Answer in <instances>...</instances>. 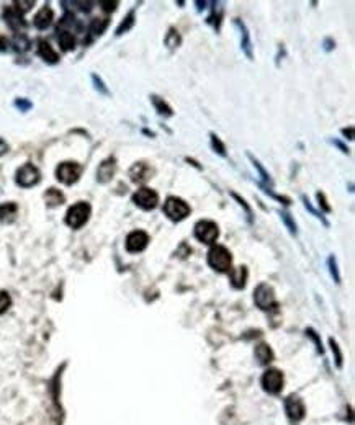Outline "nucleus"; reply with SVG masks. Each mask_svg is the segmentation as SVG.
Returning a JSON list of instances; mask_svg holds the SVG:
<instances>
[{"mask_svg":"<svg viewBox=\"0 0 355 425\" xmlns=\"http://www.w3.org/2000/svg\"><path fill=\"white\" fill-rule=\"evenodd\" d=\"M208 265L219 273H226L231 270L233 265V257L231 252L226 249L224 245H211V249L208 250Z\"/></svg>","mask_w":355,"mask_h":425,"instance_id":"1","label":"nucleus"},{"mask_svg":"<svg viewBox=\"0 0 355 425\" xmlns=\"http://www.w3.org/2000/svg\"><path fill=\"white\" fill-rule=\"evenodd\" d=\"M92 213V208L87 201H79L71 206L66 213V224L72 229H79L89 221V216Z\"/></svg>","mask_w":355,"mask_h":425,"instance_id":"2","label":"nucleus"},{"mask_svg":"<svg viewBox=\"0 0 355 425\" xmlns=\"http://www.w3.org/2000/svg\"><path fill=\"white\" fill-rule=\"evenodd\" d=\"M164 213L170 221H182L185 219L188 214L192 213V208L185 200H182L179 196H169L164 203Z\"/></svg>","mask_w":355,"mask_h":425,"instance_id":"3","label":"nucleus"},{"mask_svg":"<svg viewBox=\"0 0 355 425\" xmlns=\"http://www.w3.org/2000/svg\"><path fill=\"white\" fill-rule=\"evenodd\" d=\"M193 234L195 237L202 242V244L206 245H214V242L219 237V228L214 221H209V219H202L195 224L193 228Z\"/></svg>","mask_w":355,"mask_h":425,"instance_id":"4","label":"nucleus"},{"mask_svg":"<svg viewBox=\"0 0 355 425\" xmlns=\"http://www.w3.org/2000/svg\"><path fill=\"white\" fill-rule=\"evenodd\" d=\"M254 301L262 311H270L277 308V298L275 291L267 283H260L254 291Z\"/></svg>","mask_w":355,"mask_h":425,"instance_id":"5","label":"nucleus"},{"mask_svg":"<svg viewBox=\"0 0 355 425\" xmlns=\"http://www.w3.org/2000/svg\"><path fill=\"white\" fill-rule=\"evenodd\" d=\"M82 167L77 162H61L56 169V179L64 185H74L80 179Z\"/></svg>","mask_w":355,"mask_h":425,"instance_id":"6","label":"nucleus"},{"mask_svg":"<svg viewBox=\"0 0 355 425\" xmlns=\"http://www.w3.org/2000/svg\"><path fill=\"white\" fill-rule=\"evenodd\" d=\"M131 200L138 208L144 209V211H151V209H154L159 204V195H157V191L152 190V188L143 187L134 193Z\"/></svg>","mask_w":355,"mask_h":425,"instance_id":"7","label":"nucleus"},{"mask_svg":"<svg viewBox=\"0 0 355 425\" xmlns=\"http://www.w3.org/2000/svg\"><path fill=\"white\" fill-rule=\"evenodd\" d=\"M40 179H41L40 170H38L33 164L21 165L17 170V175H15V182H17V185H20L21 188L35 187L38 182H40Z\"/></svg>","mask_w":355,"mask_h":425,"instance_id":"8","label":"nucleus"},{"mask_svg":"<svg viewBox=\"0 0 355 425\" xmlns=\"http://www.w3.org/2000/svg\"><path fill=\"white\" fill-rule=\"evenodd\" d=\"M262 388L265 389L267 392H270V394H278V392L282 391L283 388V375L282 371L278 370H267L265 373L262 375Z\"/></svg>","mask_w":355,"mask_h":425,"instance_id":"9","label":"nucleus"},{"mask_svg":"<svg viewBox=\"0 0 355 425\" xmlns=\"http://www.w3.org/2000/svg\"><path fill=\"white\" fill-rule=\"evenodd\" d=\"M234 26L238 28L239 31V36H241V49H243V52L246 54V57L249 59V61H254V46H252V40H251V33L249 30H247V26L243 20L239 18H234Z\"/></svg>","mask_w":355,"mask_h":425,"instance_id":"10","label":"nucleus"},{"mask_svg":"<svg viewBox=\"0 0 355 425\" xmlns=\"http://www.w3.org/2000/svg\"><path fill=\"white\" fill-rule=\"evenodd\" d=\"M148 244H149V236L144 231H133L126 237V250L131 252V254L143 252L148 247Z\"/></svg>","mask_w":355,"mask_h":425,"instance_id":"11","label":"nucleus"},{"mask_svg":"<svg viewBox=\"0 0 355 425\" xmlns=\"http://www.w3.org/2000/svg\"><path fill=\"white\" fill-rule=\"evenodd\" d=\"M152 174L154 170L151 169L148 162H134L130 172H128L131 182H134V184H146L149 179H152Z\"/></svg>","mask_w":355,"mask_h":425,"instance_id":"12","label":"nucleus"},{"mask_svg":"<svg viewBox=\"0 0 355 425\" xmlns=\"http://www.w3.org/2000/svg\"><path fill=\"white\" fill-rule=\"evenodd\" d=\"M285 411H287V416L290 417V421L298 422L304 417V406L303 401L297 396H290L287 401H285Z\"/></svg>","mask_w":355,"mask_h":425,"instance_id":"13","label":"nucleus"},{"mask_svg":"<svg viewBox=\"0 0 355 425\" xmlns=\"http://www.w3.org/2000/svg\"><path fill=\"white\" fill-rule=\"evenodd\" d=\"M115 172H116V160L113 157L105 159L103 162L99 165V169H97V182H99V184H106V182H110L113 179Z\"/></svg>","mask_w":355,"mask_h":425,"instance_id":"14","label":"nucleus"},{"mask_svg":"<svg viewBox=\"0 0 355 425\" xmlns=\"http://www.w3.org/2000/svg\"><path fill=\"white\" fill-rule=\"evenodd\" d=\"M3 20H5V23H7L17 35L26 26V21L23 20V15H20L15 8H5Z\"/></svg>","mask_w":355,"mask_h":425,"instance_id":"15","label":"nucleus"},{"mask_svg":"<svg viewBox=\"0 0 355 425\" xmlns=\"http://www.w3.org/2000/svg\"><path fill=\"white\" fill-rule=\"evenodd\" d=\"M36 52L43 61H46L48 64H57L59 62V56L57 52L52 49V46L50 45L48 41L45 40H40L38 41V47H36Z\"/></svg>","mask_w":355,"mask_h":425,"instance_id":"16","label":"nucleus"},{"mask_svg":"<svg viewBox=\"0 0 355 425\" xmlns=\"http://www.w3.org/2000/svg\"><path fill=\"white\" fill-rule=\"evenodd\" d=\"M52 20H54V13H52V8L50 7V5H45L40 12H38L35 15L33 18V23L38 30H46L48 26H50L52 23Z\"/></svg>","mask_w":355,"mask_h":425,"instance_id":"17","label":"nucleus"},{"mask_svg":"<svg viewBox=\"0 0 355 425\" xmlns=\"http://www.w3.org/2000/svg\"><path fill=\"white\" fill-rule=\"evenodd\" d=\"M247 277H249V273H247V268L246 267H236V268H231L229 270V282L231 284L236 288V289H241L246 286L247 283Z\"/></svg>","mask_w":355,"mask_h":425,"instance_id":"18","label":"nucleus"},{"mask_svg":"<svg viewBox=\"0 0 355 425\" xmlns=\"http://www.w3.org/2000/svg\"><path fill=\"white\" fill-rule=\"evenodd\" d=\"M18 206L13 201H7L0 204V223L2 224H12L17 218Z\"/></svg>","mask_w":355,"mask_h":425,"instance_id":"19","label":"nucleus"},{"mask_svg":"<svg viewBox=\"0 0 355 425\" xmlns=\"http://www.w3.org/2000/svg\"><path fill=\"white\" fill-rule=\"evenodd\" d=\"M211 15L208 17V23L213 25V28L219 31V28H221V21H223V15H224V7L221 2H211Z\"/></svg>","mask_w":355,"mask_h":425,"instance_id":"20","label":"nucleus"},{"mask_svg":"<svg viewBox=\"0 0 355 425\" xmlns=\"http://www.w3.org/2000/svg\"><path fill=\"white\" fill-rule=\"evenodd\" d=\"M151 103L154 105V110L157 111L160 116H164V118L174 116V110H172V106L162 98V96H159V95H151Z\"/></svg>","mask_w":355,"mask_h":425,"instance_id":"21","label":"nucleus"},{"mask_svg":"<svg viewBox=\"0 0 355 425\" xmlns=\"http://www.w3.org/2000/svg\"><path fill=\"white\" fill-rule=\"evenodd\" d=\"M108 23H110L108 18H94L92 23H90V26H89V40H87V43L95 40L97 36H100L101 33H103V31L108 28Z\"/></svg>","mask_w":355,"mask_h":425,"instance_id":"22","label":"nucleus"},{"mask_svg":"<svg viewBox=\"0 0 355 425\" xmlns=\"http://www.w3.org/2000/svg\"><path fill=\"white\" fill-rule=\"evenodd\" d=\"M57 41L62 51H71L75 46V36L69 30H57Z\"/></svg>","mask_w":355,"mask_h":425,"instance_id":"23","label":"nucleus"},{"mask_svg":"<svg viewBox=\"0 0 355 425\" xmlns=\"http://www.w3.org/2000/svg\"><path fill=\"white\" fill-rule=\"evenodd\" d=\"M45 201L48 206H59V204H62L64 201H66V196H64V193L61 190H57V188H48L46 193H45Z\"/></svg>","mask_w":355,"mask_h":425,"instance_id":"24","label":"nucleus"},{"mask_svg":"<svg viewBox=\"0 0 355 425\" xmlns=\"http://www.w3.org/2000/svg\"><path fill=\"white\" fill-rule=\"evenodd\" d=\"M134 23H136V12H134V10H130L126 17L123 18L121 23L118 25V28H116V31H115V35H116V36H121V35L128 33V31H130V30L133 28V26H134Z\"/></svg>","mask_w":355,"mask_h":425,"instance_id":"25","label":"nucleus"},{"mask_svg":"<svg viewBox=\"0 0 355 425\" xmlns=\"http://www.w3.org/2000/svg\"><path fill=\"white\" fill-rule=\"evenodd\" d=\"M164 45L169 47V49H177L180 45H182V36L180 33L177 31L174 26H170L169 31L165 33L164 36Z\"/></svg>","mask_w":355,"mask_h":425,"instance_id":"26","label":"nucleus"},{"mask_svg":"<svg viewBox=\"0 0 355 425\" xmlns=\"http://www.w3.org/2000/svg\"><path fill=\"white\" fill-rule=\"evenodd\" d=\"M255 358L259 360V363L267 365L273 360V352L272 348L267 345V343H260V345L255 347Z\"/></svg>","mask_w":355,"mask_h":425,"instance_id":"27","label":"nucleus"},{"mask_svg":"<svg viewBox=\"0 0 355 425\" xmlns=\"http://www.w3.org/2000/svg\"><path fill=\"white\" fill-rule=\"evenodd\" d=\"M247 157H249V160L252 162V165H254L255 169H257V172H259L260 179H262V182H263V184H260V185L272 188V179H270V175H268V172H267L265 169H263V165H262V164L259 162V160H257L252 154H247Z\"/></svg>","mask_w":355,"mask_h":425,"instance_id":"28","label":"nucleus"},{"mask_svg":"<svg viewBox=\"0 0 355 425\" xmlns=\"http://www.w3.org/2000/svg\"><path fill=\"white\" fill-rule=\"evenodd\" d=\"M278 214H280V218H282V221H283V224H285V228L290 231V234L297 236V234H298V226H297V223H295V219L292 218V214L287 213V211H278Z\"/></svg>","mask_w":355,"mask_h":425,"instance_id":"29","label":"nucleus"},{"mask_svg":"<svg viewBox=\"0 0 355 425\" xmlns=\"http://www.w3.org/2000/svg\"><path fill=\"white\" fill-rule=\"evenodd\" d=\"M301 201H303L304 208L308 209V211H309L311 214H313V216H316L318 219H321V223L324 224L326 228H327V226H329V223H327V219L324 218V214H322L321 211H318V209H316V208L313 206V204H311V201H309V198H308V196H306V195H301Z\"/></svg>","mask_w":355,"mask_h":425,"instance_id":"30","label":"nucleus"},{"mask_svg":"<svg viewBox=\"0 0 355 425\" xmlns=\"http://www.w3.org/2000/svg\"><path fill=\"white\" fill-rule=\"evenodd\" d=\"M209 141H211L213 150H214V152H216L218 155H221V157H226V155H228V152H226L224 142H223L221 139H219L214 133H209Z\"/></svg>","mask_w":355,"mask_h":425,"instance_id":"31","label":"nucleus"},{"mask_svg":"<svg viewBox=\"0 0 355 425\" xmlns=\"http://www.w3.org/2000/svg\"><path fill=\"white\" fill-rule=\"evenodd\" d=\"M229 195H231V196H233V198H234V200H236V201H238V203H239V206H241V208H243V209H244V211H246V216H247V221H249V223H252V219H254V213H252V208L249 206V204H247V201L244 200V198H243V196H239V195H238V193H236V191H229Z\"/></svg>","mask_w":355,"mask_h":425,"instance_id":"32","label":"nucleus"},{"mask_svg":"<svg viewBox=\"0 0 355 425\" xmlns=\"http://www.w3.org/2000/svg\"><path fill=\"white\" fill-rule=\"evenodd\" d=\"M13 47L17 49L18 52H25L30 49V40L26 38L23 33H18L17 36H15L13 40Z\"/></svg>","mask_w":355,"mask_h":425,"instance_id":"33","label":"nucleus"},{"mask_svg":"<svg viewBox=\"0 0 355 425\" xmlns=\"http://www.w3.org/2000/svg\"><path fill=\"white\" fill-rule=\"evenodd\" d=\"M90 79H92L94 89H95L97 92H99L100 95H106V96L110 95V90H108V87H106V85H105V82H103V80H101V79L99 77V75H97V74H92V75H90Z\"/></svg>","mask_w":355,"mask_h":425,"instance_id":"34","label":"nucleus"},{"mask_svg":"<svg viewBox=\"0 0 355 425\" xmlns=\"http://www.w3.org/2000/svg\"><path fill=\"white\" fill-rule=\"evenodd\" d=\"M35 5V0H28V2H23V0H17V2H13V8L17 10V12L20 15L26 13L28 10H31V7Z\"/></svg>","mask_w":355,"mask_h":425,"instance_id":"35","label":"nucleus"},{"mask_svg":"<svg viewBox=\"0 0 355 425\" xmlns=\"http://www.w3.org/2000/svg\"><path fill=\"white\" fill-rule=\"evenodd\" d=\"M316 198H318V204H319V208H321V213L324 214V213H331L332 211V208L329 206V204H327V200H326V195L322 191H318L316 193Z\"/></svg>","mask_w":355,"mask_h":425,"instance_id":"36","label":"nucleus"},{"mask_svg":"<svg viewBox=\"0 0 355 425\" xmlns=\"http://www.w3.org/2000/svg\"><path fill=\"white\" fill-rule=\"evenodd\" d=\"M13 105H15V108H18L21 113H26L28 110H31V106H33V103H31L28 98H17L13 101Z\"/></svg>","mask_w":355,"mask_h":425,"instance_id":"37","label":"nucleus"},{"mask_svg":"<svg viewBox=\"0 0 355 425\" xmlns=\"http://www.w3.org/2000/svg\"><path fill=\"white\" fill-rule=\"evenodd\" d=\"M10 304H12V299H10V294L7 291H0V314L5 313Z\"/></svg>","mask_w":355,"mask_h":425,"instance_id":"38","label":"nucleus"},{"mask_svg":"<svg viewBox=\"0 0 355 425\" xmlns=\"http://www.w3.org/2000/svg\"><path fill=\"white\" fill-rule=\"evenodd\" d=\"M327 265H329V270H331V275L334 277V280H336V283H339L341 282V277H339V270H337V263H336V259L334 257H329V259H327Z\"/></svg>","mask_w":355,"mask_h":425,"instance_id":"39","label":"nucleus"},{"mask_svg":"<svg viewBox=\"0 0 355 425\" xmlns=\"http://www.w3.org/2000/svg\"><path fill=\"white\" fill-rule=\"evenodd\" d=\"M329 343H331V347H332V353H336V362H337V365L339 367H341V363H342V355H341V350H339V345L336 343V340H329Z\"/></svg>","mask_w":355,"mask_h":425,"instance_id":"40","label":"nucleus"},{"mask_svg":"<svg viewBox=\"0 0 355 425\" xmlns=\"http://www.w3.org/2000/svg\"><path fill=\"white\" fill-rule=\"evenodd\" d=\"M103 12H115L118 7V2H100Z\"/></svg>","mask_w":355,"mask_h":425,"instance_id":"41","label":"nucleus"},{"mask_svg":"<svg viewBox=\"0 0 355 425\" xmlns=\"http://www.w3.org/2000/svg\"><path fill=\"white\" fill-rule=\"evenodd\" d=\"M306 333H308V335L314 340L316 347H318V352H319V353H322V345H321V342H319V337L316 335V332H314L313 329H308V331H306Z\"/></svg>","mask_w":355,"mask_h":425,"instance_id":"42","label":"nucleus"},{"mask_svg":"<svg viewBox=\"0 0 355 425\" xmlns=\"http://www.w3.org/2000/svg\"><path fill=\"white\" fill-rule=\"evenodd\" d=\"M331 142L334 144V146H336L339 150H341V152H344V154H349V147H347V146H346V144H344V142H341V141H339V139H332Z\"/></svg>","mask_w":355,"mask_h":425,"instance_id":"43","label":"nucleus"},{"mask_svg":"<svg viewBox=\"0 0 355 425\" xmlns=\"http://www.w3.org/2000/svg\"><path fill=\"white\" fill-rule=\"evenodd\" d=\"M322 46H324L326 51H332L336 47V41L332 40V38H326L324 43H322Z\"/></svg>","mask_w":355,"mask_h":425,"instance_id":"44","label":"nucleus"},{"mask_svg":"<svg viewBox=\"0 0 355 425\" xmlns=\"http://www.w3.org/2000/svg\"><path fill=\"white\" fill-rule=\"evenodd\" d=\"M342 134H344V136H346L347 139H351V141H352V139H354V126L344 128V130H342Z\"/></svg>","mask_w":355,"mask_h":425,"instance_id":"45","label":"nucleus"},{"mask_svg":"<svg viewBox=\"0 0 355 425\" xmlns=\"http://www.w3.org/2000/svg\"><path fill=\"white\" fill-rule=\"evenodd\" d=\"M8 152V144L3 141L2 138H0V157H2L3 154H7Z\"/></svg>","mask_w":355,"mask_h":425,"instance_id":"46","label":"nucleus"},{"mask_svg":"<svg viewBox=\"0 0 355 425\" xmlns=\"http://www.w3.org/2000/svg\"><path fill=\"white\" fill-rule=\"evenodd\" d=\"M7 49H8V43H7V40L0 36V52H5Z\"/></svg>","mask_w":355,"mask_h":425,"instance_id":"47","label":"nucleus"},{"mask_svg":"<svg viewBox=\"0 0 355 425\" xmlns=\"http://www.w3.org/2000/svg\"><path fill=\"white\" fill-rule=\"evenodd\" d=\"M195 5H198V7H197L198 12H202V10L206 8V5H209V2H195Z\"/></svg>","mask_w":355,"mask_h":425,"instance_id":"48","label":"nucleus"},{"mask_svg":"<svg viewBox=\"0 0 355 425\" xmlns=\"http://www.w3.org/2000/svg\"><path fill=\"white\" fill-rule=\"evenodd\" d=\"M185 160H187V162H190V164H192L193 167H197V169H198V170H202V167H200V165H198V162H197V160H193V159H188V157H187Z\"/></svg>","mask_w":355,"mask_h":425,"instance_id":"49","label":"nucleus"}]
</instances>
